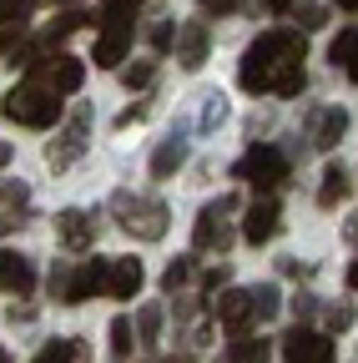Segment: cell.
Returning <instances> with one entry per match:
<instances>
[{"mask_svg": "<svg viewBox=\"0 0 358 363\" xmlns=\"http://www.w3.org/2000/svg\"><path fill=\"white\" fill-rule=\"evenodd\" d=\"M348 283H353V288H358V262H353V267H348Z\"/></svg>", "mask_w": 358, "mask_h": 363, "instance_id": "cell-39", "label": "cell"}, {"mask_svg": "<svg viewBox=\"0 0 358 363\" xmlns=\"http://www.w3.org/2000/svg\"><path fill=\"white\" fill-rule=\"evenodd\" d=\"M217 121H228V101H222L217 91H212V96H207V106H202V131H212Z\"/></svg>", "mask_w": 358, "mask_h": 363, "instance_id": "cell-25", "label": "cell"}, {"mask_svg": "<svg viewBox=\"0 0 358 363\" xmlns=\"http://www.w3.org/2000/svg\"><path fill=\"white\" fill-rule=\"evenodd\" d=\"M212 313H217V323L222 328H233V333H242L247 323H252V293H222L217 303H212Z\"/></svg>", "mask_w": 358, "mask_h": 363, "instance_id": "cell-13", "label": "cell"}, {"mask_svg": "<svg viewBox=\"0 0 358 363\" xmlns=\"http://www.w3.org/2000/svg\"><path fill=\"white\" fill-rule=\"evenodd\" d=\"M177 61H182L187 71H197L207 61V26L202 21H187L182 30H177Z\"/></svg>", "mask_w": 358, "mask_h": 363, "instance_id": "cell-15", "label": "cell"}, {"mask_svg": "<svg viewBox=\"0 0 358 363\" xmlns=\"http://www.w3.org/2000/svg\"><path fill=\"white\" fill-rule=\"evenodd\" d=\"M56 233H61V242H66V247H76V252H81V247H91V242H96V222L86 217V212H76V207H71V212H61V217H56Z\"/></svg>", "mask_w": 358, "mask_h": 363, "instance_id": "cell-16", "label": "cell"}, {"mask_svg": "<svg viewBox=\"0 0 358 363\" xmlns=\"http://www.w3.org/2000/svg\"><path fill=\"white\" fill-rule=\"evenodd\" d=\"M131 16H137V11H106V16H101V35H96V66H116V61L126 56L131 35H137Z\"/></svg>", "mask_w": 358, "mask_h": 363, "instance_id": "cell-7", "label": "cell"}, {"mask_svg": "<svg viewBox=\"0 0 358 363\" xmlns=\"http://www.w3.org/2000/svg\"><path fill=\"white\" fill-rule=\"evenodd\" d=\"M35 363H91V353H86L81 338H61V343H51L46 353H40Z\"/></svg>", "mask_w": 358, "mask_h": 363, "instance_id": "cell-20", "label": "cell"}, {"mask_svg": "<svg viewBox=\"0 0 358 363\" xmlns=\"http://www.w3.org/2000/svg\"><path fill=\"white\" fill-rule=\"evenodd\" d=\"M26 21V0H0V26H21Z\"/></svg>", "mask_w": 358, "mask_h": 363, "instance_id": "cell-27", "label": "cell"}, {"mask_svg": "<svg viewBox=\"0 0 358 363\" xmlns=\"http://www.w3.org/2000/svg\"><path fill=\"white\" fill-rule=\"evenodd\" d=\"M348 242H358V212H353V222H348Z\"/></svg>", "mask_w": 358, "mask_h": 363, "instance_id": "cell-38", "label": "cell"}, {"mask_svg": "<svg viewBox=\"0 0 358 363\" xmlns=\"http://www.w3.org/2000/svg\"><path fill=\"white\" fill-rule=\"evenodd\" d=\"M81 81H86V66L76 61V56H40V61H30V86H40V91H51V96H71V91H81Z\"/></svg>", "mask_w": 358, "mask_h": 363, "instance_id": "cell-4", "label": "cell"}, {"mask_svg": "<svg viewBox=\"0 0 358 363\" xmlns=\"http://www.w3.org/2000/svg\"><path fill=\"white\" fill-rule=\"evenodd\" d=\"M142 283H147V272H142L137 257H111V267H106V298H137Z\"/></svg>", "mask_w": 358, "mask_h": 363, "instance_id": "cell-11", "label": "cell"}, {"mask_svg": "<svg viewBox=\"0 0 358 363\" xmlns=\"http://www.w3.org/2000/svg\"><path fill=\"white\" fill-rule=\"evenodd\" d=\"M152 45H157V51H167V45H172V26H167V21L152 30Z\"/></svg>", "mask_w": 358, "mask_h": 363, "instance_id": "cell-33", "label": "cell"}, {"mask_svg": "<svg viewBox=\"0 0 358 363\" xmlns=\"http://www.w3.org/2000/svg\"><path fill=\"white\" fill-rule=\"evenodd\" d=\"M116 217H121L126 233L142 238V242L167 238V207H162L157 197H131V192H121V197H116Z\"/></svg>", "mask_w": 358, "mask_h": 363, "instance_id": "cell-3", "label": "cell"}, {"mask_svg": "<svg viewBox=\"0 0 358 363\" xmlns=\"http://www.w3.org/2000/svg\"><path fill=\"white\" fill-rule=\"evenodd\" d=\"M56 6H76V0H56Z\"/></svg>", "mask_w": 358, "mask_h": 363, "instance_id": "cell-43", "label": "cell"}, {"mask_svg": "<svg viewBox=\"0 0 358 363\" xmlns=\"http://www.w3.org/2000/svg\"><path fill=\"white\" fill-rule=\"evenodd\" d=\"M262 6H267V11H278V16H283V11L293 6V0H262Z\"/></svg>", "mask_w": 358, "mask_h": 363, "instance_id": "cell-37", "label": "cell"}, {"mask_svg": "<svg viewBox=\"0 0 358 363\" xmlns=\"http://www.w3.org/2000/svg\"><path fill=\"white\" fill-rule=\"evenodd\" d=\"M237 6H242V0H202L207 16H228V11H237Z\"/></svg>", "mask_w": 358, "mask_h": 363, "instance_id": "cell-29", "label": "cell"}, {"mask_svg": "<svg viewBox=\"0 0 358 363\" xmlns=\"http://www.w3.org/2000/svg\"><path fill=\"white\" fill-rule=\"evenodd\" d=\"M0 363H11V353H6V348H0Z\"/></svg>", "mask_w": 358, "mask_h": 363, "instance_id": "cell-41", "label": "cell"}, {"mask_svg": "<svg viewBox=\"0 0 358 363\" xmlns=\"http://www.w3.org/2000/svg\"><path fill=\"white\" fill-rule=\"evenodd\" d=\"M111 353H116V358L131 353V323H126V318H116V323H111Z\"/></svg>", "mask_w": 358, "mask_h": 363, "instance_id": "cell-26", "label": "cell"}, {"mask_svg": "<svg viewBox=\"0 0 358 363\" xmlns=\"http://www.w3.org/2000/svg\"><path fill=\"white\" fill-rule=\"evenodd\" d=\"M328 61H333V66H343V76H348V81H358V26L338 30V40L328 45Z\"/></svg>", "mask_w": 358, "mask_h": 363, "instance_id": "cell-17", "label": "cell"}, {"mask_svg": "<svg viewBox=\"0 0 358 363\" xmlns=\"http://www.w3.org/2000/svg\"><path fill=\"white\" fill-rule=\"evenodd\" d=\"M81 152H86V111H76V116H71V126H66V131L56 136V142H51L46 162H51L56 172H66V167H71Z\"/></svg>", "mask_w": 358, "mask_h": 363, "instance_id": "cell-10", "label": "cell"}, {"mask_svg": "<svg viewBox=\"0 0 358 363\" xmlns=\"http://www.w3.org/2000/svg\"><path fill=\"white\" fill-rule=\"evenodd\" d=\"M228 212H237V197H217L212 207H202V217H197V227H192V242H197L202 252H228V247H233Z\"/></svg>", "mask_w": 358, "mask_h": 363, "instance_id": "cell-6", "label": "cell"}, {"mask_svg": "<svg viewBox=\"0 0 358 363\" xmlns=\"http://www.w3.org/2000/svg\"><path fill=\"white\" fill-rule=\"evenodd\" d=\"M0 202H26V187L21 182H0Z\"/></svg>", "mask_w": 358, "mask_h": 363, "instance_id": "cell-31", "label": "cell"}, {"mask_svg": "<svg viewBox=\"0 0 358 363\" xmlns=\"http://www.w3.org/2000/svg\"><path fill=\"white\" fill-rule=\"evenodd\" d=\"M348 192H353V182H348L343 162H333V167L323 172V187H318V202H323V207H338V202H343Z\"/></svg>", "mask_w": 358, "mask_h": 363, "instance_id": "cell-19", "label": "cell"}, {"mask_svg": "<svg viewBox=\"0 0 358 363\" xmlns=\"http://www.w3.org/2000/svg\"><path fill=\"white\" fill-rule=\"evenodd\" d=\"M338 6H343V11H358V0H338Z\"/></svg>", "mask_w": 358, "mask_h": 363, "instance_id": "cell-40", "label": "cell"}, {"mask_svg": "<svg viewBox=\"0 0 358 363\" xmlns=\"http://www.w3.org/2000/svg\"><path fill=\"white\" fill-rule=\"evenodd\" d=\"M187 278H192V257H177V262L162 272V288H167V293H177V288L187 283Z\"/></svg>", "mask_w": 358, "mask_h": 363, "instance_id": "cell-24", "label": "cell"}, {"mask_svg": "<svg viewBox=\"0 0 358 363\" xmlns=\"http://www.w3.org/2000/svg\"><path fill=\"white\" fill-rule=\"evenodd\" d=\"M16 227H21V222H16L11 212H0V238H6V233H16Z\"/></svg>", "mask_w": 358, "mask_h": 363, "instance_id": "cell-36", "label": "cell"}, {"mask_svg": "<svg viewBox=\"0 0 358 363\" xmlns=\"http://www.w3.org/2000/svg\"><path fill=\"white\" fill-rule=\"evenodd\" d=\"M278 217H283V212H278V202H273V197H262V202H252V207H247V217H242V238H247L252 247H262V242H273V238H278V227H283Z\"/></svg>", "mask_w": 358, "mask_h": 363, "instance_id": "cell-9", "label": "cell"}, {"mask_svg": "<svg viewBox=\"0 0 358 363\" xmlns=\"http://www.w3.org/2000/svg\"><path fill=\"white\" fill-rule=\"evenodd\" d=\"M348 323H353V308H333L328 313V328H348Z\"/></svg>", "mask_w": 358, "mask_h": 363, "instance_id": "cell-32", "label": "cell"}, {"mask_svg": "<svg viewBox=\"0 0 358 363\" xmlns=\"http://www.w3.org/2000/svg\"><path fill=\"white\" fill-rule=\"evenodd\" d=\"M237 177L242 182H252L257 192H278L283 182H288V152H278V147H252L242 162H237Z\"/></svg>", "mask_w": 358, "mask_h": 363, "instance_id": "cell-5", "label": "cell"}, {"mask_svg": "<svg viewBox=\"0 0 358 363\" xmlns=\"http://www.w3.org/2000/svg\"><path fill=\"white\" fill-rule=\"evenodd\" d=\"M267 358H273V343L267 338H237L228 348V363H267Z\"/></svg>", "mask_w": 358, "mask_h": 363, "instance_id": "cell-21", "label": "cell"}, {"mask_svg": "<svg viewBox=\"0 0 358 363\" xmlns=\"http://www.w3.org/2000/svg\"><path fill=\"white\" fill-rule=\"evenodd\" d=\"M147 81H152V61H142V66H131V71H126V86H131V91L147 86Z\"/></svg>", "mask_w": 358, "mask_h": 363, "instance_id": "cell-28", "label": "cell"}, {"mask_svg": "<svg viewBox=\"0 0 358 363\" xmlns=\"http://www.w3.org/2000/svg\"><path fill=\"white\" fill-rule=\"evenodd\" d=\"M157 333H162V308H142L137 313V338L142 343H157Z\"/></svg>", "mask_w": 358, "mask_h": 363, "instance_id": "cell-23", "label": "cell"}, {"mask_svg": "<svg viewBox=\"0 0 358 363\" xmlns=\"http://www.w3.org/2000/svg\"><path fill=\"white\" fill-rule=\"evenodd\" d=\"M343 131H348V111H343V106H328V111H318V116H313L308 142L318 147V152H333V147L343 142Z\"/></svg>", "mask_w": 358, "mask_h": 363, "instance_id": "cell-12", "label": "cell"}, {"mask_svg": "<svg viewBox=\"0 0 358 363\" xmlns=\"http://www.w3.org/2000/svg\"><path fill=\"white\" fill-rule=\"evenodd\" d=\"M293 313H298V318H313V313H318V298H313V293L293 298Z\"/></svg>", "mask_w": 358, "mask_h": 363, "instance_id": "cell-30", "label": "cell"}, {"mask_svg": "<svg viewBox=\"0 0 358 363\" xmlns=\"http://www.w3.org/2000/svg\"><path fill=\"white\" fill-rule=\"evenodd\" d=\"M242 91L262 96V91H273V96H298L303 91V35L298 30H267L247 45L242 56V71H237Z\"/></svg>", "mask_w": 358, "mask_h": 363, "instance_id": "cell-1", "label": "cell"}, {"mask_svg": "<svg viewBox=\"0 0 358 363\" xmlns=\"http://www.w3.org/2000/svg\"><path fill=\"white\" fill-rule=\"evenodd\" d=\"M0 288H6V293H21V298L35 288V267H30L26 252H0Z\"/></svg>", "mask_w": 358, "mask_h": 363, "instance_id": "cell-14", "label": "cell"}, {"mask_svg": "<svg viewBox=\"0 0 358 363\" xmlns=\"http://www.w3.org/2000/svg\"><path fill=\"white\" fill-rule=\"evenodd\" d=\"M303 26H308V30L323 26V6H303Z\"/></svg>", "mask_w": 358, "mask_h": 363, "instance_id": "cell-35", "label": "cell"}, {"mask_svg": "<svg viewBox=\"0 0 358 363\" xmlns=\"http://www.w3.org/2000/svg\"><path fill=\"white\" fill-rule=\"evenodd\" d=\"M187 162V142H177V136H167V142L152 152V177H172L177 167Z\"/></svg>", "mask_w": 358, "mask_h": 363, "instance_id": "cell-18", "label": "cell"}, {"mask_svg": "<svg viewBox=\"0 0 358 363\" xmlns=\"http://www.w3.org/2000/svg\"><path fill=\"white\" fill-rule=\"evenodd\" d=\"M0 116L16 121V126H51L61 121V96H51V91H40V86H16L6 101H0Z\"/></svg>", "mask_w": 358, "mask_h": 363, "instance_id": "cell-2", "label": "cell"}, {"mask_svg": "<svg viewBox=\"0 0 358 363\" xmlns=\"http://www.w3.org/2000/svg\"><path fill=\"white\" fill-rule=\"evenodd\" d=\"M167 363H192V358H167Z\"/></svg>", "mask_w": 358, "mask_h": 363, "instance_id": "cell-42", "label": "cell"}, {"mask_svg": "<svg viewBox=\"0 0 358 363\" xmlns=\"http://www.w3.org/2000/svg\"><path fill=\"white\" fill-rule=\"evenodd\" d=\"M278 308H283V293H278L273 283L252 288V318H278Z\"/></svg>", "mask_w": 358, "mask_h": 363, "instance_id": "cell-22", "label": "cell"}, {"mask_svg": "<svg viewBox=\"0 0 358 363\" xmlns=\"http://www.w3.org/2000/svg\"><path fill=\"white\" fill-rule=\"evenodd\" d=\"M228 283V267H212V272H202V288H222Z\"/></svg>", "mask_w": 358, "mask_h": 363, "instance_id": "cell-34", "label": "cell"}, {"mask_svg": "<svg viewBox=\"0 0 358 363\" xmlns=\"http://www.w3.org/2000/svg\"><path fill=\"white\" fill-rule=\"evenodd\" d=\"M283 363H333V343L313 328H293L283 338Z\"/></svg>", "mask_w": 358, "mask_h": 363, "instance_id": "cell-8", "label": "cell"}]
</instances>
